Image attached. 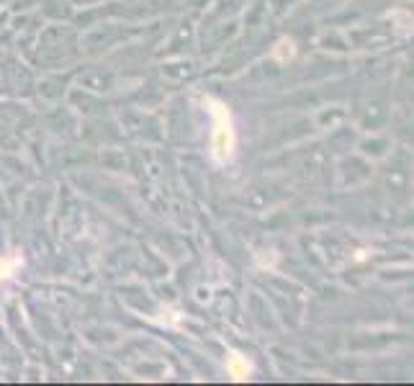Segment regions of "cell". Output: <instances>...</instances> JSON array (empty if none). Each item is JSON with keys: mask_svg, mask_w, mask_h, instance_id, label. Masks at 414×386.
Returning <instances> with one entry per match:
<instances>
[{"mask_svg": "<svg viewBox=\"0 0 414 386\" xmlns=\"http://www.w3.org/2000/svg\"><path fill=\"white\" fill-rule=\"evenodd\" d=\"M227 373L235 381H244V379H250L252 365H250V361H247V358L242 356V353H229V358H227Z\"/></svg>", "mask_w": 414, "mask_h": 386, "instance_id": "2", "label": "cell"}, {"mask_svg": "<svg viewBox=\"0 0 414 386\" xmlns=\"http://www.w3.org/2000/svg\"><path fill=\"white\" fill-rule=\"evenodd\" d=\"M203 106L208 108V114L214 119V127H211V158L216 163H229L232 155H235V127H232V114L224 103L214 98H203Z\"/></svg>", "mask_w": 414, "mask_h": 386, "instance_id": "1", "label": "cell"}, {"mask_svg": "<svg viewBox=\"0 0 414 386\" xmlns=\"http://www.w3.org/2000/svg\"><path fill=\"white\" fill-rule=\"evenodd\" d=\"M23 268L21 252H11V255H0V283L16 279V273Z\"/></svg>", "mask_w": 414, "mask_h": 386, "instance_id": "3", "label": "cell"}]
</instances>
